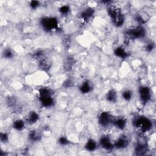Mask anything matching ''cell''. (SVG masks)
<instances>
[{"label":"cell","mask_w":156,"mask_h":156,"mask_svg":"<svg viewBox=\"0 0 156 156\" xmlns=\"http://www.w3.org/2000/svg\"><path fill=\"white\" fill-rule=\"evenodd\" d=\"M53 92L48 88H41L39 90V101L44 107H49L53 105Z\"/></svg>","instance_id":"obj_1"},{"label":"cell","mask_w":156,"mask_h":156,"mask_svg":"<svg viewBox=\"0 0 156 156\" xmlns=\"http://www.w3.org/2000/svg\"><path fill=\"white\" fill-rule=\"evenodd\" d=\"M108 13L114 25L116 27H120L123 25L124 16L119 8L115 6H111L108 9Z\"/></svg>","instance_id":"obj_2"},{"label":"cell","mask_w":156,"mask_h":156,"mask_svg":"<svg viewBox=\"0 0 156 156\" xmlns=\"http://www.w3.org/2000/svg\"><path fill=\"white\" fill-rule=\"evenodd\" d=\"M133 124L135 127L139 128L143 132L149 131L152 127V122L144 116L135 118L133 121Z\"/></svg>","instance_id":"obj_3"},{"label":"cell","mask_w":156,"mask_h":156,"mask_svg":"<svg viewBox=\"0 0 156 156\" xmlns=\"http://www.w3.org/2000/svg\"><path fill=\"white\" fill-rule=\"evenodd\" d=\"M40 23L43 28L47 31H51L58 28V20L55 17H44L41 19Z\"/></svg>","instance_id":"obj_4"},{"label":"cell","mask_w":156,"mask_h":156,"mask_svg":"<svg viewBox=\"0 0 156 156\" xmlns=\"http://www.w3.org/2000/svg\"><path fill=\"white\" fill-rule=\"evenodd\" d=\"M146 30L142 26H138L128 30L126 34L127 37L129 38H141L145 36Z\"/></svg>","instance_id":"obj_5"},{"label":"cell","mask_w":156,"mask_h":156,"mask_svg":"<svg viewBox=\"0 0 156 156\" xmlns=\"http://www.w3.org/2000/svg\"><path fill=\"white\" fill-rule=\"evenodd\" d=\"M138 92L141 101L144 104L148 102L151 98L150 88L146 86H142L139 88Z\"/></svg>","instance_id":"obj_6"},{"label":"cell","mask_w":156,"mask_h":156,"mask_svg":"<svg viewBox=\"0 0 156 156\" xmlns=\"http://www.w3.org/2000/svg\"><path fill=\"white\" fill-rule=\"evenodd\" d=\"M113 121L112 115L107 112H103L101 113L98 117V122L103 127L108 126L113 122Z\"/></svg>","instance_id":"obj_7"},{"label":"cell","mask_w":156,"mask_h":156,"mask_svg":"<svg viewBox=\"0 0 156 156\" xmlns=\"http://www.w3.org/2000/svg\"><path fill=\"white\" fill-rule=\"evenodd\" d=\"M147 151L146 142L143 141V140H140L137 142L135 148V152L138 155H143L146 154Z\"/></svg>","instance_id":"obj_8"},{"label":"cell","mask_w":156,"mask_h":156,"mask_svg":"<svg viewBox=\"0 0 156 156\" xmlns=\"http://www.w3.org/2000/svg\"><path fill=\"white\" fill-rule=\"evenodd\" d=\"M100 146L105 150H111L113 148V144L111 142L110 139L107 135L102 136L99 140Z\"/></svg>","instance_id":"obj_9"},{"label":"cell","mask_w":156,"mask_h":156,"mask_svg":"<svg viewBox=\"0 0 156 156\" xmlns=\"http://www.w3.org/2000/svg\"><path fill=\"white\" fill-rule=\"evenodd\" d=\"M129 140L126 136H121L113 144L114 147L117 149H124L128 146Z\"/></svg>","instance_id":"obj_10"},{"label":"cell","mask_w":156,"mask_h":156,"mask_svg":"<svg viewBox=\"0 0 156 156\" xmlns=\"http://www.w3.org/2000/svg\"><path fill=\"white\" fill-rule=\"evenodd\" d=\"M94 13V9L91 7H88L82 12V13H80V17L85 21H88L93 17Z\"/></svg>","instance_id":"obj_11"},{"label":"cell","mask_w":156,"mask_h":156,"mask_svg":"<svg viewBox=\"0 0 156 156\" xmlns=\"http://www.w3.org/2000/svg\"><path fill=\"white\" fill-rule=\"evenodd\" d=\"M112 122L115 126V127L120 130H123L126 126V120L122 118L114 119Z\"/></svg>","instance_id":"obj_12"},{"label":"cell","mask_w":156,"mask_h":156,"mask_svg":"<svg viewBox=\"0 0 156 156\" xmlns=\"http://www.w3.org/2000/svg\"><path fill=\"white\" fill-rule=\"evenodd\" d=\"M29 139L32 141H38L41 140V136L39 132L35 130H32L30 131L29 133Z\"/></svg>","instance_id":"obj_13"},{"label":"cell","mask_w":156,"mask_h":156,"mask_svg":"<svg viewBox=\"0 0 156 156\" xmlns=\"http://www.w3.org/2000/svg\"><path fill=\"white\" fill-rule=\"evenodd\" d=\"M79 89L82 93L86 94L91 91L92 87H91V85L90 84V83L88 80H87L82 83Z\"/></svg>","instance_id":"obj_14"},{"label":"cell","mask_w":156,"mask_h":156,"mask_svg":"<svg viewBox=\"0 0 156 156\" xmlns=\"http://www.w3.org/2000/svg\"><path fill=\"white\" fill-rule=\"evenodd\" d=\"M105 98L108 102H115L117 100V93L114 90H110L107 93Z\"/></svg>","instance_id":"obj_15"},{"label":"cell","mask_w":156,"mask_h":156,"mask_svg":"<svg viewBox=\"0 0 156 156\" xmlns=\"http://www.w3.org/2000/svg\"><path fill=\"white\" fill-rule=\"evenodd\" d=\"M114 54L116 56L120 58H124L126 57H127V54H128L127 51L121 46L117 47L114 51Z\"/></svg>","instance_id":"obj_16"},{"label":"cell","mask_w":156,"mask_h":156,"mask_svg":"<svg viewBox=\"0 0 156 156\" xmlns=\"http://www.w3.org/2000/svg\"><path fill=\"white\" fill-rule=\"evenodd\" d=\"M39 119V116L38 113L34 111L30 112L27 118V121L30 124L35 123Z\"/></svg>","instance_id":"obj_17"},{"label":"cell","mask_w":156,"mask_h":156,"mask_svg":"<svg viewBox=\"0 0 156 156\" xmlns=\"http://www.w3.org/2000/svg\"><path fill=\"white\" fill-rule=\"evenodd\" d=\"M85 147L88 151H94L97 147V143L93 139H90L87 142Z\"/></svg>","instance_id":"obj_18"},{"label":"cell","mask_w":156,"mask_h":156,"mask_svg":"<svg viewBox=\"0 0 156 156\" xmlns=\"http://www.w3.org/2000/svg\"><path fill=\"white\" fill-rule=\"evenodd\" d=\"M25 126V123L23 120L19 119L13 121V127L17 130H22Z\"/></svg>","instance_id":"obj_19"},{"label":"cell","mask_w":156,"mask_h":156,"mask_svg":"<svg viewBox=\"0 0 156 156\" xmlns=\"http://www.w3.org/2000/svg\"><path fill=\"white\" fill-rule=\"evenodd\" d=\"M39 66L43 69H48L49 68V63L47 60L41 57V58H40Z\"/></svg>","instance_id":"obj_20"},{"label":"cell","mask_w":156,"mask_h":156,"mask_svg":"<svg viewBox=\"0 0 156 156\" xmlns=\"http://www.w3.org/2000/svg\"><path fill=\"white\" fill-rule=\"evenodd\" d=\"M132 96H133L132 91L129 90H126L124 91L122 94V96L123 99H125L126 101H130L132 99Z\"/></svg>","instance_id":"obj_21"},{"label":"cell","mask_w":156,"mask_h":156,"mask_svg":"<svg viewBox=\"0 0 156 156\" xmlns=\"http://www.w3.org/2000/svg\"><path fill=\"white\" fill-rule=\"evenodd\" d=\"M3 56L4 58H11L13 57V54L12 51V50L10 49H4V52H3Z\"/></svg>","instance_id":"obj_22"},{"label":"cell","mask_w":156,"mask_h":156,"mask_svg":"<svg viewBox=\"0 0 156 156\" xmlns=\"http://www.w3.org/2000/svg\"><path fill=\"white\" fill-rule=\"evenodd\" d=\"M69 7L68 5H62L59 9V12L63 15L67 14L69 12Z\"/></svg>","instance_id":"obj_23"},{"label":"cell","mask_w":156,"mask_h":156,"mask_svg":"<svg viewBox=\"0 0 156 156\" xmlns=\"http://www.w3.org/2000/svg\"><path fill=\"white\" fill-rule=\"evenodd\" d=\"M8 135L5 132H1L0 133V140L2 143H5L8 141Z\"/></svg>","instance_id":"obj_24"},{"label":"cell","mask_w":156,"mask_h":156,"mask_svg":"<svg viewBox=\"0 0 156 156\" xmlns=\"http://www.w3.org/2000/svg\"><path fill=\"white\" fill-rule=\"evenodd\" d=\"M40 5V2L37 1H32L30 3V6L32 9H35Z\"/></svg>","instance_id":"obj_25"},{"label":"cell","mask_w":156,"mask_h":156,"mask_svg":"<svg viewBox=\"0 0 156 156\" xmlns=\"http://www.w3.org/2000/svg\"><path fill=\"white\" fill-rule=\"evenodd\" d=\"M58 143L61 145H66L68 143V140L65 136H61L58 140Z\"/></svg>","instance_id":"obj_26"},{"label":"cell","mask_w":156,"mask_h":156,"mask_svg":"<svg viewBox=\"0 0 156 156\" xmlns=\"http://www.w3.org/2000/svg\"><path fill=\"white\" fill-rule=\"evenodd\" d=\"M15 102H16V100L13 97H10L7 100V104L9 106H10V107L14 105L15 104Z\"/></svg>","instance_id":"obj_27"},{"label":"cell","mask_w":156,"mask_h":156,"mask_svg":"<svg viewBox=\"0 0 156 156\" xmlns=\"http://www.w3.org/2000/svg\"><path fill=\"white\" fill-rule=\"evenodd\" d=\"M73 82L71 79H67L66 80H65V82L63 83V86L66 88L68 87H70L71 86H73Z\"/></svg>","instance_id":"obj_28"},{"label":"cell","mask_w":156,"mask_h":156,"mask_svg":"<svg viewBox=\"0 0 156 156\" xmlns=\"http://www.w3.org/2000/svg\"><path fill=\"white\" fill-rule=\"evenodd\" d=\"M154 48V44L152 43H149L148 44H147L146 47V49L149 51V52H151Z\"/></svg>","instance_id":"obj_29"}]
</instances>
